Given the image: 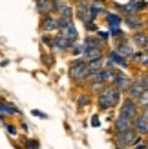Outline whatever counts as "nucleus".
Returning <instances> with one entry per match:
<instances>
[{"instance_id": "412c9836", "label": "nucleus", "mask_w": 148, "mask_h": 149, "mask_svg": "<svg viewBox=\"0 0 148 149\" xmlns=\"http://www.w3.org/2000/svg\"><path fill=\"white\" fill-rule=\"evenodd\" d=\"M93 93H90V91H86V93H80L79 96H77V107L79 109H84V107H88L90 104L93 102V96H92Z\"/></svg>"}, {"instance_id": "ddd939ff", "label": "nucleus", "mask_w": 148, "mask_h": 149, "mask_svg": "<svg viewBox=\"0 0 148 149\" xmlns=\"http://www.w3.org/2000/svg\"><path fill=\"white\" fill-rule=\"evenodd\" d=\"M106 47H92V49H86L82 55V60L84 62H92V60H104L106 58Z\"/></svg>"}, {"instance_id": "aec40b11", "label": "nucleus", "mask_w": 148, "mask_h": 149, "mask_svg": "<svg viewBox=\"0 0 148 149\" xmlns=\"http://www.w3.org/2000/svg\"><path fill=\"white\" fill-rule=\"evenodd\" d=\"M0 115H4V116H11V115H20V111L11 106L9 102H6V100H0Z\"/></svg>"}, {"instance_id": "20e7f679", "label": "nucleus", "mask_w": 148, "mask_h": 149, "mask_svg": "<svg viewBox=\"0 0 148 149\" xmlns=\"http://www.w3.org/2000/svg\"><path fill=\"white\" fill-rule=\"evenodd\" d=\"M119 113H124V115L130 116V118H135L139 113H141V109H139L137 102L134 98H130V96L124 95L123 100H121V104H119Z\"/></svg>"}, {"instance_id": "4be33fe9", "label": "nucleus", "mask_w": 148, "mask_h": 149, "mask_svg": "<svg viewBox=\"0 0 148 149\" xmlns=\"http://www.w3.org/2000/svg\"><path fill=\"white\" fill-rule=\"evenodd\" d=\"M70 0H53V15L57 17V15H61L66 7H70Z\"/></svg>"}, {"instance_id": "c85d7f7f", "label": "nucleus", "mask_w": 148, "mask_h": 149, "mask_svg": "<svg viewBox=\"0 0 148 149\" xmlns=\"http://www.w3.org/2000/svg\"><path fill=\"white\" fill-rule=\"evenodd\" d=\"M31 115L42 118V120H46V118H48V115H46V113H42V111H39V109H33V111H31Z\"/></svg>"}, {"instance_id": "4468645a", "label": "nucleus", "mask_w": 148, "mask_h": 149, "mask_svg": "<svg viewBox=\"0 0 148 149\" xmlns=\"http://www.w3.org/2000/svg\"><path fill=\"white\" fill-rule=\"evenodd\" d=\"M106 58L115 65V68H119V69H126L128 65H130V60H128V58H124L121 53H117L115 49L106 51Z\"/></svg>"}, {"instance_id": "9b49d317", "label": "nucleus", "mask_w": 148, "mask_h": 149, "mask_svg": "<svg viewBox=\"0 0 148 149\" xmlns=\"http://www.w3.org/2000/svg\"><path fill=\"white\" fill-rule=\"evenodd\" d=\"M132 80H134V77H130V74L124 73V71H119V74H117L115 80H113V86L119 89L123 95H126V91H128L130 86H132Z\"/></svg>"}, {"instance_id": "0eeeda50", "label": "nucleus", "mask_w": 148, "mask_h": 149, "mask_svg": "<svg viewBox=\"0 0 148 149\" xmlns=\"http://www.w3.org/2000/svg\"><path fill=\"white\" fill-rule=\"evenodd\" d=\"M132 129H134L139 136L148 138V116L143 113V111L134 118V120H132Z\"/></svg>"}, {"instance_id": "39448f33", "label": "nucleus", "mask_w": 148, "mask_h": 149, "mask_svg": "<svg viewBox=\"0 0 148 149\" xmlns=\"http://www.w3.org/2000/svg\"><path fill=\"white\" fill-rule=\"evenodd\" d=\"M123 24L126 26V29L134 31H141L144 29V18L139 13H130V15H123Z\"/></svg>"}, {"instance_id": "dca6fc26", "label": "nucleus", "mask_w": 148, "mask_h": 149, "mask_svg": "<svg viewBox=\"0 0 148 149\" xmlns=\"http://www.w3.org/2000/svg\"><path fill=\"white\" fill-rule=\"evenodd\" d=\"M58 33H61L62 36H66L70 42H79V31H77L75 24H68V26L61 27V29H58Z\"/></svg>"}, {"instance_id": "1a4fd4ad", "label": "nucleus", "mask_w": 148, "mask_h": 149, "mask_svg": "<svg viewBox=\"0 0 148 149\" xmlns=\"http://www.w3.org/2000/svg\"><path fill=\"white\" fill-rule=\"evenodd\" d=\"M130 42L135 46V49L141 51H148V31L141 29V31H134L130 36Z\"/></svg>"}, {"instance_id": "f03ea898", "label": "nucleus", "mask_w": 148, "mask_h": 149, "mask_svg": "<svg viewBox=\"0 0 148 149\" xmlns=\"http://www.w3.org/2000/svg\"><path fill=\"white\" fill-rule=\"evenodd\" d=\"M68 74L71 82L75 86H84L86 84V78L90 74V69H88V64L82 60V56H77L75 60L70 62V69H68Z\"/></svg>"}, {"instance_id": "a878e982", "label": "nucleus", "mask_w": 148, "mask_h": 149, "mask_svg": "<svg viewBox=\"0 0 148 149\" xmlns=\"http://www.w3.org/2000/svg\"><path fill=\"white\" fill-rule=\"evenodd\" d=\"M42 44L49 49H53V36H51L49 33H42Z\"/></svg>"}, {"instance_id": "2f4dec72", "label": "nucleus", "mask_w": 148, "mask_h": 149, "mask_svg": "<svg viewBox=\"0 0 148 149\" xmlns=\"http://www.w3.org/2000/svg\"><path fill=\"white\" fill-rule=\"evenodd\" d=\"M144 29L148 31V18H144Z\"/></svg>"}, {"instance_id": "b1692460", "label": "nucleus", "mask_w": 148, "mask_h": 149, "mask_svg": "<svg viewBox=\"0 0 148 149\" xmlns=\"http://www.w3.org/2000/svg\"><path fill=\"white\" fill-rule=\"evenodd\" d=\"M108 35L112 36V38H123V36H126V33H124L121 27H108Z\"/></svg>"}, {"instance_id": "7ed1b4c3", "label": "nucleus", "mask_w": 148, "mask_h": 149, "mask_svg": "<svg viewBox=\"0 0 148 149\" xmlns=\"http://www.w3.org/2000/svg\"><path fill=\"white\" fill-rule=\"evenodd\" d=\"M139 136L134 129H126L119 133V135H113L112 138V144H113V149H130L132 146H135L139 142Z\"/></svg>"}, {"instance_id": "9d476101", "label": "nucleus", "mask_w": 148, "mask_h": 149, "mask_svg": "<svg viewBox=\"0 0 148 149\" xmlns=\"http://www.w3.org/2000/svg\"><path fill=\"white\" fill-rule=\"evenodd\" d=\"M73 44H75V42H70L66 36H62L58 31L53 36V49L57 51V53H70V49H71Z\"/></svg>"}, {"instance_id": "a211bd4d", "label": "nucleus", "mask_w": 148, "mask_h": 149, "mask_svg": "<svg viewBox=\"0 0 148 149\" xmlns=\"http://www.w3.org/2000/svg\"><path fill=\"white\" fill-rule=\"evenodd\" d=\"M143 91H144V87H143V84H141V80H139V77H134V80H132V86H130V89L126 91V96H130V98L135 100Z\"/></svg>"}, {"instance_id": "6ab92c4d", "label": "nucleus", "mask_w": 148, "mask_h": 149, "mask_svg": "<svg viewBox=\"0 0 148 149\" xmlns=\"http://www.w3.org/2000/svg\"><path fill=\"white\" fill-rule=\"evenodd\" d=\"M104 20H106V24H108V27H121V24H123V17L119 13H115V11H106L104 13Z\"/></svg>"}, {"instance_id": "7c9ffc66", "label": "nucleus", "mask_w": 148, "mask_h": 149, "mask_svg": "<svg viewBox=\"0 0 148 149\" xmlns=\"http://www.w3.org/2000/svg\"><path fill=\"white\" fill-rule=\"evenodd\" d=\"M92 125H93V127H99V125H101L99 115H93V116H92Z\"/></svg>"}, {"instance_id": "c756f323", "label": "nucleus", "mask_w": 148, "mask_h": 149, "mask_svg": "<svg viewBox=\"0 0 148 149\" xmlns=\"http://www.w3.org/2000/svg\"><path fill=\"white\" fill-rule=\"evenodd\" d=\"M6 129H7V133H9L11 136H15V135H17V127H15V125H9V124H6Z\"/></svg>"}, {"instance_id": "6e6552de", "label": "nucleus", "mask_w": 148, "mask_h": 149, "mask_svg": "<svg viewBox=\"0 0 148 149\" xmlns=\"http://www.w3.org/2000/svg\"><path fill=\"white\" fill-rule=\"evenodd\" d=\"M132 120L134 118L126 116L124 113H119L115 118H113V129H112V136L113 135H119V133L126 131V129H132Z\"/></svg>"}, {"instance_id": "423d86ee", "label": "nucleus", "mask_w": 148, "mask_h": 149, "mask_svg": "<svg viewBox=\"0 0 148 149\" xmlns=\"http://www.w3.org/2000/svg\"><path fill=\"white\" fill-rule=\"evenodd\" d=\"M117 53H121L124 58H130L134 56V53H135V46L130 42V38H126V36H123V38H115V47H113Z\"/></svg>"}, {"instance_id": "bb28decb", "label": "nucleus", "mask_w": 148, "mask_h": 149, "mask_svg": "<svg viewBox=\"0 0 148 149\" xmlns=\"http://www.w3.org/2000/svg\"><path fill=\"white\" fill-rule=\"evenodd\" d=\"M24 147H26V149H39V147H40V144H39V140L27 138V140H24Z\"/></svg>"}, {"instance_id": "cd10ccee", "label": "nucleus", "mask_w": 148, "mask_h": 149, "mask_svg": "<svg viewBox=\"0 0 148 149\" xmlns=\"http://www.w3.org/2000/svg\"><path fill=\"white\" fill-rule=\"evenodd\" d=\"M139 77V80H141V84H143V87L148 91V69H144V73H141V74H137Z\"/></svg>"}, {"instance_id": "2eb2a0df", "label": "nucleus", "mask_w": 148, "mask_h": 149, "mask_svg": "<svg viewBox=\"0 0 148 149\" xmlns=\"http://www.w3.org/2000/svg\"><path fill=\"white\" fill-rule=\"evenodd\" d=\"M35 7H37V13L40 15V18L53 15V0H35Z\"/></svg>"}, {"instance_id": "393cba45", "label": "nucleus", "mask_w": 148, "mask_h": 149, "mask_svg": "<svg viewBox=\"0 0 148 149\" xmlns=\"http://www.w3.org/2000/svg\"><path fill=\"white\" fill-rule=\"evenodd\" d=\"M108 84H104V82H93V84H88V87H90V93H95L97 95L99 91H102Z\"/></svg>"}, {"instance_id": "72a5a7b5", "label": "nucleus", "mask_w": 148, "mask_h": 149, "mask_svg": "<svg viewBox=\"0 0 148 149\" xmlns=\"http://www.w3.org/2000/svg\"><path fill=\"white\" fill-rule=\"evenodd\" d=\"M143 111H148V106H146V107H144V109H143Z\"/></svg>"}, {"instance_id": "473e14b6", "label": "nucleus", "mask_w": 148, "mask_h": 149, "mask_svg": "<svg viewBox=\"0 0 148 149\" xmlns=\"http://www.w3.org/2000/svg\"><path fill=\"white\" fill-rule=\"evenodd\" d=\"M143 113H144V115H146V116H148V111H143Z\"/></svg>"}, {"instance_id": "f3484780", "label": "nucleus", "mask_w": 148, "mask_h": 149, "mask_svg": "<svg viewBox=\"0 0 148 149\" xmlns=\"http://www.w3.org/2000/svg\"><path fill=\"white\" fill-rule=\"evenodd\" d=\"M130 62H134L137 64L139 68H143V69H148V51H141V49H137L134 56L130 58Z\"/></svg>"}, {"instance_id": "f8f14e48", "label": "nucleus", "mask_w": 148, "mask_h": 149, "mask_svg": "<svg viewBox=\"0 0 148 149\" xmlns=\"http://www.w3.org/2000/svg\"><path fill=\"white\" fill-rule=\"evenodd\" d=\"M40 31L42 33H57L58 31V18L55 15L42 17L40 18Z\"/></svg>"}, {"instance_id": "f704fd0d", "label": "nucleus", "mask_w": 148, "mask_h": 149, "mask_svg": "<svg viewBox=\"0 0 148 149\" xmlns=\"http://www.w3.org/2000/svg\"><path fill=\"white\" fill-rule=\"evenodd\" d=\"M146 11H148V9H146Z\"/></svg>"}, {"instance_id": "5701e85b", "label": "nucleus", "mask_w": 148, "mask_h": 149, "mask_svg": "<svg viewBox=\"0 0 148 149\" xmlns=\"http://www.w3.org/2000/svg\"><path fill=\"white\" fill-rule=\"evenodd\" d=\"M135 102H137V106H139V109H141V111L148 106V91H146V89L135 98Z\"/></svg>"}, {"instance_id": "f257e3e1", "label": "nucleus", "mask_w": 148, "mask_h": 149, "mask_svg": "<svg viewBox=\"0 0 148 149\" xmlns=\"http://www.w3.org/2000/svg\"><path fill=\"white\" fill-rule=\"evenodd\" d=\"M123 100V93L113 84H108L102 91L97 93V107L99 111H110L115 106H119Z\"/></svg>"}]
</instances>
